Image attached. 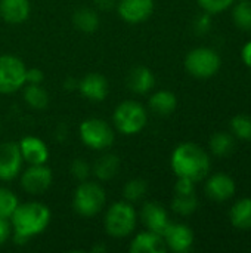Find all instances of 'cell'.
I'll return each mask as SVG.
<instances>
[{"instance_id":"9","label":"cell","mask_w":251,"mask_h":253,"mask_svg":"<svg viewBox=\"0 0 251 253\" xmlns=\"http://www.w3.org/2000/svg\"><path fill=\"white\" fill-rule=\"evenodd\" d=\"M52 181L50 168L46 165H30L21 175V188L31 196H40L50 188Z\"/></svg>"},{"instance_id":"26","label":"cell","mask_w":251,"mask_h":253,"mask_svg":"<svg viewBox=\"0 0 251 253\" xmlns=\"http://www.w3.org/2000/svg\"><path fill=\"white\" fill-rule=\"evenodd\" d=\"M234 138L228 132H217L210 138V150L215 156L223 157L234 150Z\"/></svg>"},{"instance_id":"5","label":"cell","mask_w":251,"mask_h":253,"mask_svg":"<svg viewBox=\"0 0 251 253\" xmlns=\"http://www.w3.org/2000/svg\"><path fill=\"white\" fill-rule=\"evenodd\" d=\"M112 122L120 133L136 135L146 126L148 113L142 104L136 101H124L115 107Z\"/></svg>"},{"instance_id":"34","label":"cell","mask_w":251,"mask_h":253,"mask_svg":"<svg viewBox=\"0 0 251 253\" xmlns=\"http://www.w3.org/2000/svg\"><path fill=\"white\" fill-rule=\"evenodd\" d=\"M44 79V74L41 70L38 68H27V74H25V80L28 84H41Z\"/></svg>"},{"instance_id":"22","label":"cell","mask_w":251,"mask_h":253,"mask_svg":"<svg viewBox=\"0 0 251 253\" xmlns=\"http://www.w3.org/2000/svg\"><path fill=\"white\" fill-rule=\"evenodd\" d=\"M72 22L75 28L84 34H92L99 28V16L95 9L90 7H81L74 12Z\"/></svg>"},{"instance_id":"13","label":"cell","mask_w":251,"mask_h":253,"mask_svg":"<svg viewBox=\"0 0 251 253\" xmlns=\"http://www.w3.org/2000/svg\"><path fill=\"white\" fill-rule=\"evenodd\" d=\"M77 90L81 93V96L92 102H102L108 95L109 86L105 76L99 73H89L81 80H78Z\"/></svg>"},{"instance_id":"7","label":"cell","mask_w":251,"mask_h":253,"mask_svg":"<svg viewBox=\"0 0 251 253\" xmlns=\"http://www.w3.org/2000/svg\"><path fill=\"white\" fill-rule=\"evenodd\" d=\"M185 68L197 79H210L220 68V56L210 47H197L186 55Z\"/></svg>"},{"instance_id":"10","label":"cell","mask_w":251,"mask_h":253,"mask_svg":"<svg viewBox=\"0 0 251 253\" xmlns=\"http://www.w3.org/2000/svg\"><path fill=\"white\" fill-rule=\"evenodd\" d=\"M24 159L18 142L6 141L0 144V181L15 179L22 169Z\"/></svg>"},{"instance_id":"21","label":"cell","mask_w":251,"mask_h":253,"mask_svg":"<svg viewBox=\"0 0 251 253\" xmlns=\"http://www.w3.org/2000/svg\"><path fill=\"white\" fill-rule=\"evenodd\" d=\"M178 107V98L170 90H158L149 98V108L158 116H169Z\"/></svg>"},{"instance_id":"40","label":"cell","mask_w":251,"mask_h":253,"mask_svg":"<svg viewBox=\"0 0 251 253\" xmlns=\"http://www.w3.org/2000/svg\"><path fill=\"white\" fill-rule=\"evenodd\" d=\"M0 126H1V122H0Z\"/></svg>"},{"instance_id":"4","label":"cell","mask_w":251,"mask_h":253,"mask_svg":"<svg viewBox=\"0 0 251 253\" xmlns=\"http://www.w3.org/2000/svg\"><path fill=\"white\" fill-rule=\"evenodd\" d=\"M107 203V193L104 187L93 181H83L78 184L74 193L72 206L75 212L83 218H92L98 215Z\"/></svg>"},{"instance_id":"39","label":"cell","mask_w":251,"mask_h":253,"mask_svg":"<svg viewBox=\"0 0 251 253\" xmlns=\"http://www.w3.org/2000/svg\"><path fill=\"white\" fill-rule=\"evenodd\" d=\"M92 251L93 252H107V246H95Z\"/></svg>"},{"instance_id":"3","label":"cell","mask_w":251,"mask_h":253,"mask_svg":"<svg viewBox=\"0 0 251 253\" xmlns=\"http://www.w3.org/2000/svg\"><path fill=\"white\" fill-rule=\"evenodd\" d=\"M138 222V215L132 203L129 202H115L112 203L104 218V227L108 236L114 239L129 237Z\"/></svg>"},{"instance_id":"8","label":"cell","mask_w":251,"mask_h":253,"mask_svg":"<svg viewBox=\"0 0 251 253\" xmlns=\"http://www.w3.org/2000/svg\"><path fill=\"white\" fill-rule=\"evenodd\" d=\"M27 67L18 56L0 55V93L9 95L22 89L25 80Z\"/></svg>"},{"instance_id":"35","label":"cell","mask_w":251,"mask_h":253,"mask_svg":"<svg viewBox=\"0 0 251 253\" xmlns=\"http://www.w3.org/2000/svg\"><path fill=\"white\" fill-rule=\"evenodd\" d=\"M10 233H12V225L9 219L0 218V246H3L9 240Z\"/></svg>"},{"instance_id":"28","label":"cell","mask_w":251,"mask_h":253,"mask_svg":"<svg viewBox=\"0 0 251 253\" xmlns=\"http://www.w3.org/2000/svg\"><path fill=\"white\" fill-rule=\"evenodd\" d=\"M234 22L235 25L243 31H251V1L243 0L238 4H235L234 12Z\"/></svg>"},{"instance_id":"12","label":"cell","mask_w":251,"mask_h":253,"mask_svg":"<svg viewBox=\"0 0 251 253\" xmlns=\"http://www.w3.org/2000/svg\"><path fill=\"white\" fill-rule=\"evenodd\" d=\"M167 249L176 253H186L192 249L194 245V233L185 224H172L163 234Z\"/></svg>"},{"instance_id":"17","label":"cell","mask_w":251,"mask_h":253,"mask_svg":"<svg viewBox=\"0 0 251 253\" xmlns=\"http://www.w3.org/2000/svg\"><path fill=\"white\" fill-rule=\"evenodd\" d=\"M206 193L216 202H226L235 194V182L229 175L216 173L206 182Z\"/></svg>"},{"instance_id":"20","label":"cell","mask_w":251,"mask_h":253,"mask_svg":"<svg viewBox=\"0 0 251 253\" xmlns=\"http://www.w3.org/2000/svg\"><path fill=\"white\" fill-rule=\"evenodd\" d=\"M120 159L112 153H105L96 159L92 166V173L98 181H111L120 170Z\"/></svg>"},{"instance_id":"18","label":"cell","mask_w":251,"mask_h":253,"mask_svg":"<svg viewBox=\"0 0 251 253\" xmlns=\"http://www.w3.org/2000/svg\"><path fill=\"white\" fill-rule=\"evenodd\" d=\"M31 12L30 0H0V16L7 24H22Z\"/></svg>"},{"instance_id":"37","label":"cell","mask_w":251,"mask_h":253,"mask_svg":"<svg viewBox=\"0 0 251 253\" xmlns=\"http://www.w3.org/2000/svg\"><path fill=\"white\" fill-rule=\"evenodd\" d=\"M241 58H243L244 64L251 68V42H249V43L243 47V50H241Z\"/></svg>"},{"instance_id":"11","label":"cell","mask_w":251,"mask_h":253,"mask_svg":"<svg viewBox=\"0 0 251 253\" xmlns=\"http://www.w3.org/2000/svg\"><path fill=\"white\" fill-rule=\"evenodd\" d=\"M115 7L123 21L141 24L152 15L154 0H120Z\"/></svg>"},{"instance_id":"36","label":"cell","mask_w":251,"mask_h":253,"mask_svg":"<svg viewBox=\"0 0 251 253\" xmlns=\"http://www.w3.org/2000/svg\"><path fill=\"white\" fill-rule=\"evenodd\" d=\"M95 4L101 10H111L117 6L115 0H95Z\"/></svg>"},{"instance_id":"2","label":"cell","mask_w":251,"mask_h":253,"mask_svg":"<svg viewBox=\"0 0 251 253\" xmlns=\"http://www.w3.org/2000/svg\"><path fill=\"white\" fill-rule=\"evenodd\" d=\"M50 211L40 202L19 203L10 216V225L13 234L30 240L34 236L41 234L50 224Z\"/></svg>"},{"instance_id":"29","label":"cell","mask_w":251,"mask_h":253,"mask_svg":"<svg viewBox=\"0 0 251 253\" xmlns=\"http://www.w3.org/2000/svg\"><path fill=\"white\" fill-rule=\"evenodd\" d=\"M18 205H19L18 197L9 188L0 187V218L10 219Z\"/></svg>"},{"instance_id":"23","label":"cell","mask_w":251,"mask_h":253,"mask_svg":"<svg viewBox=\"0 0 251 253\" xmlns=\"http://www.w3.org/2000/svg\"><path fill=\"white\" fill-rule=\"evenodd\" d=\"M231 222L238 230H250L251 228V199L238 200L231 212H229Z\"/></svg>"},{"instance_id":"32","label":"cell","mask_w":251,"mask_h":253,"mask_svg":"<svg viewBox=\"0 0 251 253\" xmlns=\"http://www.w3.org/2000/svg\"><path fill=\"white\" fill-rule=\"evenodd\" d=\"M197 1L204 9V12H209L212 15L226 10L235 0H197Z\"/></svg>"},{"instance_id":"1","label":"cell","mask_w":251,"mask_h":253,"mask_svg":"<svg viewBox=\"0 0 251 253\" xmlns=\"http://www.w3.org/2000/svg\"><path fill=\"white\" fill-rule=\"evenodd\" d=\"M172 169L178 178H186L194 182L204 179L210 170L207 153L194 142L178 145L172 154Z\"/></svg>"},{"instance_id":"25","label":"cell","mask_w":251,"mask_h":253,"mask_svg":"<svg viewBox=\"0 0 251 253\" xmlns=\"http://www.w3.org/2000/svg\"><path fill=\"white\" fill-rule=\"evenodd\" d=\"M198 208V199L194 193H175V197L172 200V209L175 213L188 216L192 215Z\"/></svg>"},{"instance_id":"16","label":"cell","mask_w":251,"mask_h":253,"mask_svg":"<svg viewBox=\"0 0 251 253\" xmlns=\"http://www.w3.org/2000/svg\"><path fill=\"white\" fill-rule=\"evenodd\" d=\"M129 251L132 253H164L167 251V245L161 234L146 230L135 236L130 242Z\"/></svg>"},{"instance_id":"6","label":"cell","mask_w":251,"mask_h":253,"mask_svg":"<svg viewBox=\"0 0 251 253\" xmlns=\"http://www.w3.org/2000/svg\"><path fill=\"white\" fill-rule=\"evenodd\" d=\"M78 135L81 142L90 150L104 151L114 144V130L102 119H86L78 127Z\"/></svg>"},{"instance_id":"31","label":"cell","mask_w":251,"mask_h":253,"mask_svg":"<svg viewBox=\"0 0 251 253\" xmlns=\"http://www.w3.org/2000/svg\"><path fill=\"white\" fill-rule=\"evenodd\" d=\"M70 173L80 182L89 179V176L92 175V166L84 162L83 159H75L74 162H71L70 165Z\"/></svg>"},{"instance_id":"30","label":"cell","mask_w":251,"mask_h":253,"mask_svg":"<svg viewBox=\"0 0 251 253\" xmlns=\"http://www.w3.org/2000/svg\"><path fill=\"white\" fill-rule=\"evenodd\" d=\"M231 129L234 135L240 139L250 141L251 139V117L246 114L235 116L231 120Z\"/></svg>"},{"instance_id":"33","label":"cell","mask_w":251,"mask_h":253,"mask_svg":"<svg viewBox=\"0 0 251 253\" xmlns=\"http://www.w3.org/2000/svg\"><path fill=\"white\" fill-rule=\"evenodd\" d=\"M212 28V16L209 12L203 13V15H198L194 21V31L198 34V36H204L210 31Z\"/></svg>"},{"instance_id":"15","label":"cell","mask_w":251,"mask_h":253,"mask_svg":"<svg viewBox=\"0 0 251 253\" xmlns=\"http://www.w3.org/2000/svg\"><path fill=\"white\" fill-rule=\"evenodd\" d=\"M18 145L24 162L28 165H46L49 160V148L37 136H24Z\"/></svg>"},{"instance_id":"38","label":"cell","mask_w":251,"mask_h":253,"mask_svg":"<svg viewBox=\"0 0 251 253\" xmlns=\"http://www.w3.org/2000/svg\"><path fill=\"white\" fill-rule=\"evenodd\" d=\"M77 86H78V82H77V80H74L72 77H68V79L64 82V87H65V90H75V89H77Z\"/></svg>"},{"instance_id":"27","label":"cell","mask_w":251,"mask_h":253,"mask_svg":"<svg viewBox=\"0 0 251 253\" xmlns=\"http://www.w3.org/2000/svg\"><path fill=\"white\" fill-rule=\"evenodd\" d=\"M148 191V185H146V181L142 179V178H135V179H130L124 188H123V196L126 199V202L129 203H136V202H141L145 194Z\"/></svg>"},{"instance_id":"19","label":"cell","mask_w":251,"mask_h":253,"mask_svg":"<svg viewBox=\"0 0 251 253\" xmlns=\"http://www.w3.org/2000/svg\"><path fill=\"white\" fill-rule=\"evenodd\" d=\"M155 86V76L146 67H135L127 76V87L136 95H145Z\"/></svg>"},{"instance_id":"24","label":"cell","mask_w":251,"mask_h":253,"mask_svg":"<svg viewBox=\"0 0 251 253\" xmlns=\"http://www.w3.org/2000/svg\"><path fill=\"white\" fill-rule=\"evenodd\" d=\"M24 101L33 110H46L49 105V93L41 84H28L24 87Z\"/></svg>"},{"instance_id":"14","label":"cell","mask_w":251,"mask_h":253,"mask_svg":"<svg viewBox=\"0 0 251 253\" xmlns=\"http://www.w3.org/2000/svg\"><path fill=\"white\" fill-rule=\"evenodd\" d=\"M141 221L146 227V230L154 231L161 236L170 225L167 211L163 208V205L157 202H148L143 205L141 211Z\"/></svg>"}]
</instances>
